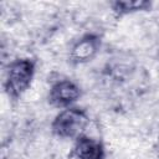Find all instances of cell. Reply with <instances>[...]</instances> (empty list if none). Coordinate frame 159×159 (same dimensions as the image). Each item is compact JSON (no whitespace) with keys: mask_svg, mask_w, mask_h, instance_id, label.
Listing matches in <instances>:
<instances>
[{"mask_svg":"<svg viewBox=\"0 0 159 159\" xmlns=\"http://www.w3.org/2000/svg\"><path fill=\"white\" fill-rule=\"evenodd\" d=\"M35 75V62L30 58H17L9 65L5 78V91L9 97H21L31 86Z\"/></svg>","mask_w":159,"mask_h":159,"instance_id":"obj_1","label":"cell"},{"mask_svg":"<svg viewBox=\"0 0 159 159\" xmlns=\"http://www.w3.org/2000/svg\"><path fill=\"white\" fill-rule=\"evenodd\" d=\"M89 118L84 109L77 107H68L62 109L51 124L52 133L63 139L78 138L83 134Z\"/></svg>","mask_w":159,"mask_h":159,"instance_id":"obj_2","label":"cell"},{"mask_svg":"<svg viewBox=\"0 0 159 159\" xmlns=\"http://www.w3.org/2000/svg\"><path fill=\"white\" fill-rule=\"evenodd\" d=\"M81 96L80 87L70 80H60L50 88L48 103L57 108H68Z\"/></svg>","mask_w":159,"mask_h":159,"instance_id":"obj_3","label":"cell"},{"mask_svg":"<svg viewBox=\"0 0 159 159\" xmlns=\"http://www.w3.org/2000/svg\"><path fill=\"white\" fill-rule=\"evenodd\" d=\"M101 47V39L94 34H86L78 39L71 47L70 58L75 63H84L91 61Z\"/></svg>","mask_w":159,"mask_h":159,"instance_id":"obj_4","label":"cell"},{"mask_svg":"<svg viewBox=\"0 0 159 159\" xmlns=\"http://www.w3.org/2000/svg\"><path fill=\"white\" fill-rule=\"evenodd\" d=\"M70 155L75 159H104L106 153L99 140L82 134L75 139Z\"/></svg>","mask_w":159,"mask_h":159,"instance_id":"obj_5","label":"cell"},{"mask_svg":"<svg viewBox=\"0 0 159 159\" xmlns=\"http://www.w3.org/2000/svg\"><path fill=\"white\" fill-rule=\"evenodd\" d=\"M111 6L117 16H123L137 11H148L152 7V2L148 0H119L113 1Z\"/></svg>","mask_w":159,"mask_h":159,"instance_id":"obj_6","label":"cell"},{"mask_svg":"<svg viewBox=\"0 0 159 159\" xmlns=\"http://www.w3.org/2000/svg\"><path fill=\"white\" fill-rule=\"evenodd\" d=\"M155 150L158 153V157H159V137H158V140H157V145H155Z\"/></svg>","mask_w":159,"mask_h":159,"instance_id":"obj_7","label":"cell"}]
</instances>
